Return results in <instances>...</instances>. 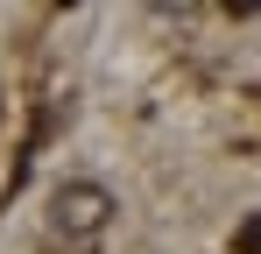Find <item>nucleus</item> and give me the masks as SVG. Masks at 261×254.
Segmentation results:
<instances>
[{
	"instance_id": "1",
	"label": "nucleus",
	"mask_w": 261,
	"mask_h": 254,
	"mask_svg": "<svg viewBox=\"0 0 261 254\" xmlns=\"http://www.w3.org/2000/svg\"><path fill=\"white\" fill-rule=\"evenodd\" d=\"M113 191L106 184H92V176H71V184H57L49 191V205H43V226H49V240L57 247H92L106 226H113Z\"/></svg>"
},
{
	"instance_id": "2",
	"label": "nucleus",
	"mask_w": 261,
	"mask_h": 254,
	"mask_svg": "<svg viewBox=\"0 0 261 254\" xmlns=\"http://www.w3.org/2000/svg\"><path fill=\"white\" fill-rule=\"evenodd\" d=\"M233 254H261V212L240 226V233H233Z\"/></svg>"
},
{
	"instance_id": "3",
	"label": "nucleus",
	"mask_w": 261,
	"mask_h": 254,
	"mask_svg": "<svg viewBox=\"0 0 261 254\" xmlns=\"http://www.w3.org/2000/svg\"><path fill=\"white\" fill-rule=\"evenodd\" d=\"M219 7H226V14H240V21H247V14H261V0H219Z\"/></svg>"
},
{
	"instance_id": "4",
	"label": "nucleus",
	"mask_w": 261,
	"mask_h": 254,
	"mask_svg": "<svg viewBox=\"0 0 261 254\" xmlns=\"http://www.w3.org/2000/svg\"><path fill=\"white\" fill-rule=\"evenodd\" d=\"M155 7H163V14H184V7H198V0H155Z\"/></svg>"
},
{
	"instance_id": "5",
	"label": "nucleus",
	"mask_w": 261,
	"mask_h": 254,
	"mask_svg": "<svg viewBox=\"0 0 261 254\" xmlns=\"http://www.w3.org/2000/svg\"><path fill=\"white\" fill-rule=\"evenodd\" d=\"M57 7H78V0H57Z\"/></svg>"
}]
</instances>
